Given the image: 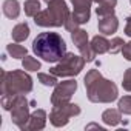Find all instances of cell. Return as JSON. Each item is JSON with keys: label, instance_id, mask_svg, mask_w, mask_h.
<instances>
[{"label": "cell", "instance_id": "6da1fadb", "mask_svg": "<svg viewBox=\"0 0 131 131\" xmlns=\"http://www.w3.org/2000/svg\"><path fill=\"white\" fill-rule=\"evenodd\" d=\"M88 100L93 103H111L119 97L114 82L105 79L99 70H90L83 79Z\"/></svg>", "mask_w": 131, "mask_h": 131}, {"label": "cell", "instance_id": "7a4b0ae2", "mask_svg": "<svg viewBox=\"0 0 131 131\" xmlns=\"http://www.w3.org/2000/svg\"><path fill=\"white\" fill-rule=\"evenodd\" d=\"M32 51L45 62H60L67 54V43L57 32H40L32 42Z\"/></svg>", "mask_w": 131, "mask_h": 131}, {"label": "cell", "instance_id": "3957f363", "mask_svg": "<svg viewBox=\"0 0 131 131\" xmlns=\"http://www.w3.org/2000/svg\"><path fill=\"white\" fill-rule=\"evenodd\" d=\"M0 90L3 94H26L32 91V77L26 73V70H14V71H2Z\"/></svg>", "mask_w": 131, "mask_h": 131}, {"label": "cell", "instance_id": "277c9868", "mask_svg": "<svg viewBox=\"0 0 131 131\" xmlns=\"http://www.w3.org/2000/svg\"><path fill=\"white\" fill-rule=\"evenodd\" d=\"M70 14L71 13L65 0H52L48 3V9L40 11L34 17V22L42 28H59L65 25Z\"/></svg>", "mask_w": 131, "mask_h": 131}, {"label": "cell", "instance_id": "5b68a950", "mask_svg": "<svg viewBox=\"0 0 131 131\" xmlns=\"http://www.w3.org/2000/svg\"><path fill=\"white\" fill-rule=\"evenodd\" d=\"M85 63L86 60L82 56H76L74 52H67L60 62H57L56 67L49 70V73H52L57 77H74L80 74Z\"/></svg>", "mask_w": 131, "mask_h": 131}, {"label": "cell", "instance_id": "8992f818", "mask_svg": "<svg viewBox=\"0 0 131 131\" xmlns=\"http://www.w3.org/2000/svg\"><path fill=\"white\" fill-rule=\"evenodd\" d=\"M80 114V106L71 102H65V103H59V105H52V110L49 113V122L57 126L62 128L65 125H68L70 119L74 116Z\"/></svg>", "mask_w": 131, "mask_h": 131}, {"label": "cell", "instance_id": "52a82bcc", "mask_svg": "<svg viewBox=\"0 0 131 131\" xmlns=\"http://www.w3.org/2000/svg\"><path fill=\"white\" fill-rule=\"evenodd\" d=\"M31 113H29V103L26 100V97L23 94H16L13 108H11V119L13 123H16L20 129L25 126V123L28 122Z\"/></svg>", "mask_w": 131, "mask_h": 131}, {"label": "cell", "instance_id": "ba28073f", "mask_svg": "<svg viewBox=\"0 0 131 131\" xmlns=\"http://www.w3.org/2000/svg\"><path fill=\"white\" fill-rule=\"evenodd\" d=\"M77 90V82L70 79V80H63L59 82L54 86V91L51 94V103L52 105H59V103H65V102H70L73 94Z\"/></svg>", "mask_w": 131, "mask_h": 131}, {"label": "cell", "instance_id": "9c48e42d", "mask_svg": "<svg viewBox=\"0 0 131 131\" xmlns=\"http://www.w3.org/2000/svg\"><path fill=\"white\" fill-rule=\"evenodd\" d=\"M71 40H73V43L76 45V48L80 51V56H82L86 62H93V60H94V57H96L97 54L93 51L91 43L88 42V32H86L85 29H80V28L74 29V31L71 32Z\"/></svg>", "mask_w": 131, "mask_h": 131}, {"label": "cell", "instance_id": "30bf717a", "mask_svg": "<svg viewBox=\"0 0 131 131\" xmlns=\"http://www.w3.org/2000/svg\"><path fill=\"white\" fill-rule=\"evenodd\" d=\"M46 125V111L45 110H36L31 113L28 122L25 123V126L22 128L23 131H39L43 129Z\"/></svg>", "mask_w": 131, "mask_h": 131}, {"label": "cell", "instance_id": "8fae6325", "mask_svg": "<svg viewBox=\"0 0 131 131\" xmlns=\"http://www.w3.org/2000/svg\"><path fill=\"white\" fill-rule=\"evenodd\" d=\"M99 32H102L103 36H111L117 31L119 28V20L117 17L113 14V16H106V17H100L99 20Z\"/></svg>", "mask_w": 131, "mask_h": 131}, {"label": "cell", "instance_id": "7c38bea8", "mask_svg": "<svg viewBox=\"0 0 131 131\" xmlns=\"http://www.w3.org/2000/svg\"><path fill=\"white\" fill-rule=\"evenodd\" d=\"M102 120H103V123L108 125V126H117V125L122 122V113L119 111V108H117V110H114V108L105 110V111L102 113Z\"/></svg>", "mask_w": 131, "mask_h": 131}, {"label": "cell", "instance_id": "4fadbf2b", "mask_svg": "<svg viewBox=\"0 0 131 131\" xmlns=\"http://www.w3.org/2000/svg\"><path fill=\"white\" fill-rule=\"evenodd\" d=\"M2 11L5 14V17L8 19H17L20 14V3L17 0H5L2 5Z\"/></svg>", "mask_w": 131, "mask_h": 131}, {"label": "cell", "instance_id": "5bb4252c", "mask_svg": "<svg viewBox=\"0 0 131 131\" xmlns=\"http://www.w3.org/2000/svg\"><path fill=\"white\" fill-rule=\"evenodd\" d=\"M90 43H91V48L96 54L110 52V40H106L105 36H94Z\"/></svg>", "mask_w": 131, "mask_h": 131}, {"label": "cell", "instance_id": "9a60e30c", "mask_svg": "<svg viewBox=\"0 0 131 131\" xmlns=\"http://www.w3.org/2000/svg\"><path fill=\"white\" fill-rule=\"evenodd\" d=\"M11 36H13V40L17 42V43H19V42H25V40L28 39V36H29V26H28V23H26V22L17 23V25L13 28Z\"/></svg>", "mask_w": 131, "mask_h": 131}, {"label": "cell", "instance_id": "2e32d148", "mask_svg": "<svg viewBox=\"0 0 131 131\" xmlns=\"http://www.w3.org/2000/svg\"><path fill=\"white\" fill-rule=\"evenodd\" d=\"M117 5V0H102L99 3V8L96 9L99 17H106L114 14V8Z\"/></svg>", "mask_w": 131, "mask_h": 131}, {"label": "cell", "instance_id": "e0dca14e", "mask_svg": "<svg viewBox=\"0 0 131 131\" xmlns=\"http://www.w3.org/2000/svg\"><path fill=\"white\" fill-rule=\"evenodd\" d=\"M6 52L13 57V59H25L28 56V51L25 46L17 45V43H9L6 46Z\"/></svg>", "mask_w": 131, "mask_h": 131}, {"label": "cell", "instance_id": "ac0fdd59", "mask_svg": "<svg viewBox=\"0 0 131 131\" xmlns=\"http://www.w3.org/2000/svg\"><path fill=\"white\" fill-rule=\"evenodd\" d=\"M23 8H25V14L28 16V17H36L42 9H40V2L39 0H26L25 2V5H23Z\"/></svg>", "mask_w": 131, "mask_h": 131}, {"label": "cell", "instance_id": "d6986e66", "mask_svg": "<svg viewBox=\"0 0 131 131\" xmlns=\"http://www.w3.org/2000/svg\"><path fill=\"white\" fill-rule=\"evenodd\" d=\"M22 67L26 71H39L42 68V65H40V62L37 59H34L31 56H26L25 59H22Z\"/></svg>", "mask_w": 131, "mask_h": 131}, {"label": "cell", "instance_id": "ffe728a7", "mask_svg": "<svg viewBox=\"0 0 131 131\" xmlns=\"http://www.w3.org/2000/svg\"><path fill=\"white\" fill-rule=\"evenodd\" d=\"M71 14H73V17L76 19V22L79 25H83L91 17V8H86V9H74Z\"/></svg>", "mask_w": 131, "mask_h": 131}, {"label": "cell", "instance_id": "44dd1931", "mask_svg": "<svg viewBox=\"0 0 131 131\" xmlns=\"http://www.w3.org/2000/svg\"><path fill=\"white\" fill-rule=\"evenodd\" d=\"M37 77H39V82L42 83V85H45V86H56L59 82H57V76H54L52 73H39L37 74Z\"/></svg>", "mask_w": 131, "mask_h": 131}, {"label": "cell", "instance_id": "7402d4cb", "mask_svg": "<svg viewBox=\"0 0 131 131\" xmlns=\"http://www.w3.org/2000/svg\"><path fill=\"white\" fill-rule=\"evenodd\" d=\"M117 106H119V111L122 114L129 116L131 114V96H123L122 99H119Z\"/></svg>", "mask_w": 131, "mask_h": 131}, {"label": "cell", "instance_id": "603a6c76", "mask_svg": "<svg viewBox=\"0 0 131 131\" xmlns=\"http://www.w3.org/2000/svg\"><path fill=\"white\" fill-rule=\"evenodd\" d=\"M123 45H125L123 39H120V37H114V39L110 42V52H111V54L122 52V48H123Z\"/></svg>", "mask_w": 131, "mask_h": 131}, {"label": "cell", "instance_id": "cb8c5ba5", "mask_svg": "<svg viewBox=\"0 0 131 131\" xmlns=\"http://www.w3.org/2000/svg\"><path fill=\"white\" fill-rule=\"evenodd\" d=\"M71 3L74 9H86V8H91L93 0H71Z\"/></svg>", "mask_w": 131, "mask_h": 131}, {"label": "cell", "instance_id": "d4e9b609", "mask_svg": "<svg viewBox=\"0 0 131 131\" xmlns=\"http://www.w3.org/2000/svg\"><path fill=\"white\" fill-rule=\"evenodd\" d=\"M122 88L125 91H131V68H128L123 74V80H122Z\"/></svg>", "mask_w": 131, "mask_h": 131}, {"label": "cell", "instance_id": "484cf974", "mask_svg": "<svg viewBox=\"0 0 131 131\" xmlns=\"http://www.w3.org/2000/svg\"><path fill=\"white\" fill-rule=\"evenodd\" d=\"M63 26L67 28V29H68L70 32H73L74 29H77V28H79V23L76 22V19L73 17V14H70V16H68V19H67V22H65V25H63Z\"/></svg>", "mask_w": 131, "mask_h": 131}, {"label": "cell", "instance_id": "4316f807", "mask_svg": "<svg viewBox=\"0 0 131 131\" xmlns=\"http://www.w3.org/2000/svg\"><path fill=\"white\" fill-rule=\"evenodd\" d=\"M122 54H123V57H125L126 60L131 62V42H128V43L123 45V48H122Z\"/></svg>", "mask_w": 131, "mask_h": 131}, {"label": "cell", "instance_id": "83f0119b", "mask_svg": "<svg viewBox=\"0 0 131 131\" xmlns=\"http://www.w3.org/2000/svg\"><path fill=\"white\" fill-rule=\"evenodd\" d=\"M125 34L128 36V37H131V14L128 16V19H126V25H125Z\"/></svg>", "mask_w": 131, "mask_h": 131}, {"label": "cell", "instance_id": "f1b7e54d", "mask_svg": "<svg viewBox=\"0 0 131 131\" xmlns=\"http://www.w3.org/2000/svg\"><path fill=\"white\" fill-rule=\"evenodd\" d=\"M93 2H96V3H100V2H102V0H93Z\"/></svg>", "mask_w": 131, "mask_h": 131}, {"label": "cell", "instance_id": "f546056e", "mask_svg": "<svg viewBox=\"0 0 131 131\" xmlns=\"http://www.w3.org/2000/svg\"><path fill=\"white\" fill-rule=\"evenodd\" d=\"M43 2H46V3H49V2H52V0H43Z\"/></svg>", "mask_w": 131, "mask_h": 131}, {"label": "cell", "instance_id": "4dcf8cb0", "mask_svg": "<svg viewBox=\"0 0 131 131\" xmlns=\"http://www.w3.org/2000/svg\"><path fill=\"white\" fill-rule=\"evenodd\" d=\"M129 3H131V0H129Z\"/></svg>", "mask_w": 131, "mask_h": 131}]
</instances>
